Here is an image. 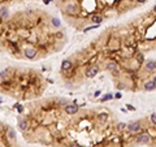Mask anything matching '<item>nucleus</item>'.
Here are the masks:
<instances>
[{
	"label": "nucleus",
	"mask_w": 156,
	"mask_h": 147,
	"mask_svg": "<svg viewBox=\"0 0 156 147\" xmlns=\"http://www.w3.org/2000/svg\"><path fill=\"white\" fill-rule=\"evenodd\" d=\"M35 55H37V51L34 48H25V56L27 59H34Z\"/></svg>",
	"instance_id": "20e7f679"
},
{
	"label": "nucleus",
	"mask_w": 156,
	"mask_h": 147,
	"mask_svg": "<svg viewBox=\"0 0 156 147\" xmlns=\"http://www.w3.org/2000/svg\"><path fill=\"white\" fill-rule=\"evenodd\" d=\"M146 68L148 70H155L156 69V63L155 61H147L146 63Z\"/></svg>",
	"instance_id": "1a4fd4ad"
},
{
	"label": "nucleus",
	"mask_w": 156,
	"mask_h": 147,
	"mask_svg": "<svg viewBox=\"0 0 156 147\" xmlns=\"http://www.w3.org/2000/svg\"><path fill=\"white\" fill-rule=\"evenodd\" d=\"M121 96H122L121 93H116V94H115V98H117V99H121Z\"/></svg>",
	"instance_id": "412c9836"
},
{
	"label": "nucleus",
	"mask_w": 156,
	"mask_h": 147,
	"mask_svg": "<svg viewBox=\"0 0 156 147\" xmlns=\"http://www.w3.org/2000/svg\"><path fill=\"white\" fill-rule=\"evenodd\" d=\"M151 121L154 124H156V113H152V115H151Z\"/></svg>",
	"instance_id": "f3484780"
},
{
	"label": "nucleus",
	"mask_w": 156,
	"mask_h": 147,
	"mask_svg": "<svg viewBox=\"0 0 156 147\" xmlns=\"http://www.w3.org/2000/svg\"><path fill=\"white\" fill-rule=\"evenodd\" d=\"M16 107H17V109H18V112H22L24 111V108L21 107V104H16Z\"/></svg>",
	"instance_id": "aec40b11"
},
{
	"label": "nucleus",
	"mask_w": 156,
	"mask_h": 147,
	"mask_svg": "<svg viewBox=\"0 0 156 147\" xmlns=\"http://www.w3.org/2000/svg\"><path fill=\"white\" fill-rule=\"evenodd\" d=\"M51 3V0H44V4H49Z\"/></svg>",
	"instance_id": "b1692460"
},
{
	"label": "nucleus",
	"mask_w": 156,
	"mask_h": 147,
	"mask_svg": "<svg viewBox=\"0 0 156 147\" xmlns=\"http://www.w3.org/2000/svg\"><path fill=\"white\" fill-rule=\"evenodd\" d=\"M98 73H99V66L93 65L91 68L87 69V72H86V76H87L88 78H93V77H95Z\"/></svg>",
	"instance_id": "f257e3e1"
},
{
	"label": "nucleus",
	"mask_w": 156,
	"mask_h": 147,
	"mask_svg": "<svg viewBox=\"0 0 156 147\" xmlns=\"http://www.w3.org/2000/svg\"><path fill=\"white\" fill-rule=\"evenodd\" d=\"M78 105L76 104H70V105H66L65 107V112L68 113V115H74L76 112H78Z\"/></svg>",
	"instance_id": "f03ea898"
},
{
	"label": "nucleus",
	"mask_w": 156,
	"mask_h": 147,
	"mask_svg": "<svg viewBox=\"0 0 156 147\" xmlns=\"http://www.w3.org/2000/svg\"><path fill=\"white\" fill-rule=\"evenodd\" d=\"M127 129H129V132H138V130L141 129V122H139V121L130 122L129 125H127Z\"/></svg>",
	"instance_id": "7ed1b4c3"
},
{
	"label": "nucleus",
	"mask_w": 156,
	"mask_h": 147,
	"mask_svg": "<svg viewBox=\"0 0 156 147\" xmlns=\"http://www.w3.org/2000/svg\"><path fill=\"white\" fill-rule=\"evenodd\" d=\"M72 147H78V146H72Z\"/></svg>",
	"instance_id": "cd10ccee"
},
{
	"label": "nucleus",
	"mask_w": 156,
	"mask_h": 147,
	"mask_svg": "<svg viewBox=\"0 0 156 147\" xmlns=\"http://www.w3.org/2000/svg\"><path fill=\"white\" fill-rule=\"evenodd\" d=\"M7 17H8V8L1 7L0 8V18H1V20H5Z\"/></svg>",
	"instance_id": "423d86ee"
},
{
	"label": "nucleus",
	"mask_w": 156,
	"mask_h": 147,
	"mask_svg": "<svg viewBox=\"0 0 156 147\" xmlns=\"http://www.w3.org/2000/svg\"><path fill=\"white\" fill-rule=\"evenodd\" d=\"M144 88H146L147 91L155 90V88H156V85H155V82H154V81H150V82H147V83L144 85Z\"/></svg>",
	"instance_id": "6e6552de"
},
{
	"label": "nucleus",
	"mask_w": 156,
	"mask_h": 147,
	"mask_svg": "<svg viewBox=\"0 0 156 147\" xmlns=\"http://www.w3.org/2000/svg\"><path fill=\"white\" fill-rule=\"evenodd\" d=\"M8 137H9L10 139H15V138H16V133H15V130L10 129V130H9V133H8Z\"/></svg>",
	"instance_id": "f8f14e48"
},
{
	"label": "nucleus",
	"mask_w": 156,
	"mask_h": 147,
	"mask_svg": "<svg viewBox=\"0 0 156 147\" xmlns=\"http://www.w3.org/2000/svg\"><path fill=\"white\" fill-rule=\"evenodd\" d=\"M27 122L26 121H21V122H20V129L22 130V132H24V130H27Z\"/></svg>",
	"instance_id": "9b49d317"
},
{
	"label": "nucleus",
	"mask_w": 156,
	"mask_h": 147,
	"mask_svg": "<svg viewBox=\"0 0 156 147\" xmlns=\"http://www.w3.org/2000/svg\"><path fill=\"white\" fill-rule=\"evenodd\" d=\"M126 108H127V109H130V111H134V109H135V108L133 107V105H130V104H127V107H126Z\"/></svg>",
	"instance_id": "5701e85b"
},
{
	"label": "nucleus",
	"mask_w": 156,
	"mask_h": 147,
	"mask_svg": "<svg viewBox=\"0 0 156 147\" xmlns=\"http://www.w3.org/2000/svg\"><path fill=\"white\" fill-rule=\"evenodd\" d=\"M154 12H156V5H155V8H154Z\"/></svg>",
	"instance_id": "bb28decb"
},
{
	"label": "nucleus",
	"mask_w": 156,
	"mask_h": 147,
	"mask_svg": "<svg viewBox=\"0 0 156 147\" xmlns=\"http://www.w3.org/2000/svg\"><path fill=\"white\" fill-rule=\"evenodd\" d=\"M72 68V63L69 61V60H64L63 61V65H61V69H63V70H69V69Z\"/></svg>",
	"instance_id": "0eeeda50"
},
{
	"label": "nucleus",
	"mask_w": 156,
	"mask_h": 147,
	"mask_svg": "<svg viewBox=\"0 0 156 147\" xmlns=\"http://www.w3.org/2000/svg\"><path fill=\"white\" fill-rule=\"evenodd\" d=\"M138 1H141V3H144V1H146V0H138Z\"/></svg>",
	"instance_id": "393cba45"
},
{
	"label": "nucleus",
	"mask_w": 156,
	"mask_h": 147,
	"mask_svg": "<svg viewBox=\"0 0 156 147\" xmlns=\"http://www.w3.org/2000/svg\"><path fill=\"white\" fill-rule=\"evenodd\" d=\"M125 126H126V125H125L124 122H120V124H118V126H117V127H118V130H122Z\"/></svg>",
	"instance_id": "6ab92c4d"
},
{
	"label": "nucleus",
	"mask_w": 156,
	"mask_h": 147,
	"mask_svg": "<svg viewBox=\"0 0 156 147\" xmlns=\"http://www.w3.org/2000/svg\"><path fill=\"white\" fill-rule=\"evenodd\" d=\"M91 21H93V22H95L96 25H99L100 22L103 21V17H102V16H94V17L91 18Z\"/></svg>",
	"instance_id": "9d476101"
},
{
	"label": "nucleus",
	"mask_w": 156,
	"mask_h": 147,
	"mask_svg": "<svg viewBox=\"0 0 156 147\" xmlns=\"http://www.w3.org/2000/svg\"><path fill=\"white\" fill-rule=\"evenodd\" d=\"M138 61H139V63L143 61V55H138Z\"/></svg>",
	"instance_id": "4be33fe9"
},
{
	"label": "nucleus",
	"mask_w": 156,
	"mask_h": 147,
	"mask_svg": "<svg viewBox=\"0 0 156 147\" xmlns=\"http://www.w3.org/2000/svg\"><path fill=\"white\" fill-rule=\"evenodd\" d=\"M152 81H154V82H155V85H156V77H155V79H152Z\"/></svg>",
	"instance_id": "a878e982"
},
{
	"label": "nucleus",
	"mask_w": 156,
	"mask_h": 147,
	"mask_svg": "<svg viewBox=\"0 0 156 147\" xmlns=\"http://www.w3.org/2000/svg\"><path fill=\"white\" fill-rule=\"evenodd\" d=\"M107 68L108 69H111V70H113V69H116V65H115V63H109L107 65Z\"/></svg>",
	"instance_id": "2eb2a0df"
},
{
	"label": "nucleus",
	"mask_w": 156,
	"mask_h": 147,
	"mask_svg": "<svg viewBox=\"0 0 156 147\" xmlns=\"http://www.w3.org/2000/svg\"><path fill=\"white\" fill-rule=\"evenodd\" d=\"M68 10H70L69 13H76V12H74V10H76V7H73V5H69V7H68Z\"/></svg>",
	"instance_id": "dca6fc26"
},
{
	"label": "nucleus",
	"mask_w": 156,
	"mask_h": 147,
	"mask_svg": "<svg viewBox=\"0 0 156 147\" xmlns=\"http://www.w3.org/2000/svg\"><path fill=\"white\" fill-rule=\"evenodd\" d=\"M150 141V135L148 134H142L136 138V142L138 143H147Z\"/></svg>",
	"instance_id": "39448f33"
},
{
	"label": "nucleus",
	"mask_w": 156,
	"mask_h": 147,
	"mask_svg": "<svg viewBox=\"0 0 156 147\" xmlns=\"http://www.w3.org/2000/svg\"><path fill=\"white\" fill-rule=\"evenodd\" d=\"M52 25H54V26H56V27H58L61 24H60V21H58L57 18H52Z\"/></svg>",
	"instance_id": "ddd939ff"
},
{
	"label": "nucleus",
	"mask_w": 156,
	"mask_h": 147,
	"mask_svg": "<svg viewBox=\"0 0 156 147\" xmlns=\"http://www.w3.org/2000/svg\"><path fill=\"white\" fill-rule=\"evenodd\" d=\"M112 98H113V95H112V94H107L105 96H103V98H102V100H103V102H107L108 99H112Z\"/></svg>",
	"instance_id": "4468645a"
},
{
	"label": "nucleus",
	"mask_w": 156,
	"mask_h": 147,
	"mask_svg": "<svg viewBox=\"0 0 156 147\" xmlns=\"http://www.w3.org/2000/svg\"><path fill=\"white\" fill-rule=\"evenodd\" d=\"M100 120H102V121H104L105 120V118H107V115H105V113H100Z\"/></svg>",
	"instance_id": "a211bd4d"
}]
</instances>
